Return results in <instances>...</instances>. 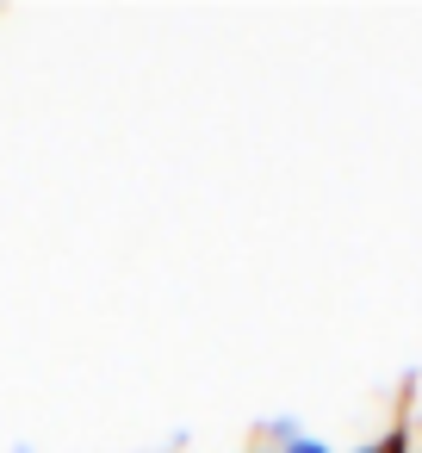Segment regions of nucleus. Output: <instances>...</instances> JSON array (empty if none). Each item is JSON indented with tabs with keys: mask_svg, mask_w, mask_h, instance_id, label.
<instances>
[{
	"mask_svg": "<svg viewBox=\"0 0 422 453\" xmlns=\"http://www.w3.org/2000/svg\"><path fill=\"white\" fill-rule=\"evenodd\" d=\"M403 441H410V428H403V422H397V428H391V434H385V441H366V447H348V453H410V447H403Z\"/></svg>",
	"mask_w": 422,
	"mask_h": 453,
	"instance_id": "obj_1",
	"label": "nucleus"
},
{
	"mask_svg": "<svg viewBox=\"0 0 422 453\" xmlns=\"http://www.w3.org/2000/svg\"><path fill=\"white\" fill-rule=\"evenodd\" d=\"M280 453H341V447H329V441H317V434H292Z\"/></svg>",
	"mask_w": 422,
	"mask_h": 453,
	"instance_id": "obj_2",
	"label": "nucleus"
},
{
	"mask_svg": "<svg viewBox=\"0 0 422 453\" xmlns=\"http://www.w3.org/2000/svg\"><path fill=\"white\" fill-rule=\"evenodd\" d=\"M255 453H261V447H255Z\"/></svg>",
	"mask_w": 422,
	"mask_h": 453,
	"instance_id": "obj_3",
	"label": "nucleus"
}]
</instances>
